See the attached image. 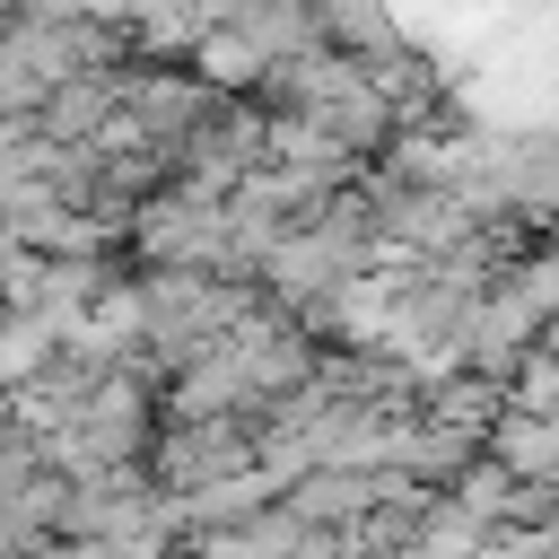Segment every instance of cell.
<instances>
[{
	"label": "cell",
	"mask_w": 559,
	"mask_h": 559,
	"mask_svg": "<svg viewBox=\"0 0 559 559\" xmlns=\"http://www.w3.org/2000/svg\"><path fill=\"white\" fill-rule=\"evenodd\" d=\"M507 463L559 472V419H515V428H507Z\"/></svg>",
	"instance_id": "1"
}]
</instances>
